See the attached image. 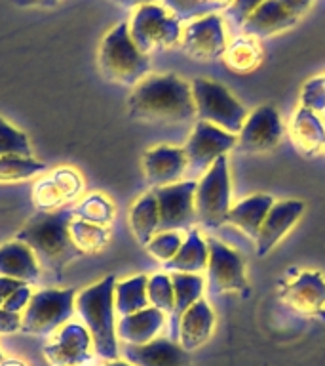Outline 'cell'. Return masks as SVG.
Here are the masks:
<instances>
[{
    "instance_id": "cell-30",
    "label": "cell",
    "mask_w": 325,
    "mask_h": 366,
    "mask_svg": "<svg viewBox=\"0 0 325 366\" xmlns=\"http://www.w3.org/2000/svg\"><path fill=\"white\" fill-rule=\"evenodd\" d=\"M71 237H73L74 244L82 254H96V252L103 250L108 242V227L105 225H97V223L84 222L78 217L71 219L68 225Z\"/></svg>"
},
{
    "instance_id": "cell-32",
    "label": "cell",
    "mask_w": 325,
    "mask_h": 366,
    "mask_svg": "<svg viewBox=\"0 0 325 366\" xmlns=\"http://www.w3.org/2000/svg\"><path fill=\"white\" fill-rule=\"evenodd\" d=\"M73 214L74 217H78V219H84V222L97 223V225H105V227H108V223L113 222L114 217V206L105 194L93 193L74 206Z\"/></svg>"
},
{
    "instance_id": "cell-34",
    "label": "cell",
    "mask_w": 325,
    "mask_h": 366,
    "mask_svg": "<svg viewBox=\"0 0 325 366\" xmlns=\"http://www.w3.org/2000/svg\"><path fill=\"white\" fill-rule=\"evenodd\" d=\"M29 137L0 117V157H31Z\"/></svg>"
},
{
    "instance_id": "cell-10",
    "label": "cell",
    "mask_w": 325,
    "mask_h": 366,
    "mask_svg": "<svg viewBox=\"0 0 325 366\" xmlns=\"http://www.w3.org/2000/svg\"><path fill=\"white\" fill-rule=\"evenodd\" d=\"M196 179H182L173 185L153 189L156 202H158V233L162 231H179V229H192L198 222L196 217Z\"/></svg>"
},
{
    "instance_id": "cell-15",
    "label": "cell",
    "mask_w": 325,
    "mask_h": 366,
    "mask_svg": "<svg viewBox=\"0 0 325 366\" xmlns=\"http://www.w3.org/2000/svg\"><path fill=\"white\" fill-rule=\"evenodd\" d=\"M187 166V154L181 147L160 145L143 154V172L153 189L182 182Z\"/></svg>"
},
{
    "instance_id": "cell-40",
    "label": "cell",
    "mask_w": 325,
    "mask_h": 366,
    "mask_svg": "<svg viewBox=\"0 0 325 366\" xmlns=\"http://www.w3.org/2000/svg\"><path fill=\"white\" fill-rule=\"evenodd\" d=\"M264 0H232L230 6H228L227 10L222 11L225 17H227V21L232 25V27L239 29L244 27V23L249 19V16L253 11L262 4Z\"/></svg>"
},
{
    "instance_id": "cell-42",
    "label": "cell",
    "mask_w": 325,
    "mask_h": 366,
    "mask_svg": "<svg viewBox=\"0 0 325 366\" xmlns=\"http://www.w3.org/2000/svg\"><path fill=\"white\" fill-rule=\"evenodd\" d=\"M21 330V315L0 307V334H14Z\"/></svg>"
},
{
    "instance_id": "cell-49",
    "label": "cell",
    "mask_w": 325,
    "mask_h": 366,
    "mask_svg": "<svg viewBox=\"0 0 325 366\" xmlns=\"http://www.w3.org/2000/svg\"><path fill=\"white\" fill-rule=\"evenodd\" d=\"M230 2H232V0H219V4L222 6V10H227L228 6H230Z\"/></svg>"
},
{
    "instance_id": "cell-5",
    "label": "cell",
    "mask_w": 325,
    "mask_h": 366,
    "mask_svg": "<svg viewBox=\"0 0 325 366\" xmlns=\"http://www.w3.org/2000/svg\"><path fill=\"white\" fill-rule=\"evenodd\" d=\"M190 88H192V99L198 120L211 122L238 136L247 119V111L244 105L225 86L213 80L194 79L190 82Z\"/></svg>"
},
{
    "instance_id": "cell-37",
    "label": "cell",
    "mask_w": 325,
    "mask_h": 366,
    "mask_svg": "<svg viewBox=\"0 0 325 366\" xmlns=\"http://www.w3.org/2000/svg\"><path fill=\"white\" fill-rule=\"evenodd\" d=\"M181 234L177 233V231H162V233H156L150 239V242H148L145 248H147V252L150 254L153 257H156L158 262H170V259H173V257L177 256V252H179V248H181L182 244Z\"/></svg>"
},
{
    "instance_id": "cell-25",
    "label": "cell",
    "mask_w": 325,
    "mask_h": 366,
    "mask_svg": "<svg viewBox=\"0 0 325 366\" xmlns=\"http://www.w3.org/2000/svg\"><path fill=\"white\" fill-rule=\"evenodd\" d=\"M274 202L276 200L270 194H251V197H247V199H244L242 202L230 208L227 222L236 225L242 233H245L251 239H257L262 222H264V217L274 206Z\"/></svg>"
},
{
    "instance_id": "cell-21",
    "label": "cell",
    "mask_w": 325,
    "mask_h": 366,
    "mask_svg": "<svg viewBox=\"0 0 325 366\" xmlns=\"http://www.w3.org/2000/svg\"><path fill=\"white\" fill-rule=\"evenodd\" d=\"M164 325L165 313L150 305V307L137 311V313L120 317L118 325H116V334L125 343L143 345V343L153 342L154 337L158 336V332L164 328Z\"/></svg>"
},
{
    "instance_id": "cell-1",
    "label": "cell",
    "mask_w": 325,
    "mask_h": 366,
    "mask_svg": "<svg viewBox=\"0 0 325 366\" xmlns=\"http://www.w3.org/2000/svg\"><path fill=\"white\" fill-rule=\"evenodd\" d=\"M133 120L147 124H177L196 117L192 88L173 73L150 74L135 86L128 99Z\"/></svg>"
},
{
    "instance_id": "cell-13",
    "label": "cell",
    "mask_w": 325,
    "mask_h": 366,
    "mask_svg": "<svg viewBox=\"0 0 325 366\" xmlns=\"http://www.w3.org/2000/svg\"><path fill=\"white\" fill-rule=\"evenodd\" d=\"M284 137V122L272 105H262L247 114L238 134L236 147L242 153H267Z\"/></svg>"
},
{
    "instance_id": "cell-6",
    "label": "cell",
    "mask_w": 325,
    "mask_h": 366,
    "mask_svg": "<svg viewBox=\"0 0 325 366\" xmlns=\"http://www.w3.org/2000/svg\"><path fill=\"white\" fill-rule=\"evenodd\" d=\"M74 303L76 297L73 288H44L34 292L21 317V332L29 336H50L51 332L67 325V320L73 317L76 309Z\"/></svg>"
},
{
    "instance_id": "cell-7",
    "label": "cell",
    "mask_w": 325,
    "mask_h": 366,
    "mask_svg": "<svg viewBox=\"0 0 325 366\" xmlns=\"http://www.w3.org/2000/svg\"><path fill=\"white\" fill-rule=\"evenodd\" d=\"M130 36L145 56L154 51L170 50L181 44L182 27L175 16H171L164 6L147 4L137 8L131 19Z\"/></svg>"
},
{
    "instance_id": "cell-23",
    "label": "cell",
    "mask_w": 325,
    "mask_h": 366,
    "mask_svg": "<svg viewBox=\"0 0 325 366\" xmlns=\"http://www.w3.org/2000/svg\"><path fill=\"white\" fill-rule=\"evenodd\" d=\"M173 282V311L170 313V340L179 342V322L182 315L192 307L194 303L200 302L204 296V277L194 273H171Z\"/></svg>"
},
{
    "instance_id": "cell-12",
    "label": "cell",
    "mask_w": 325,
    "mask_h": 366,
    "mask_svg": "<svg viewBox=\"0 0 325 366\" xmlns=\"http://www.w3.org/2000/svg\"><path fill=\"white\" fill-rule=\"evenodd\" d=\"M210 259H207V285L211 294L247 290L244 259L238 252L228 248L217 239H207Z\"/></svg>"
},
{
    "instance_id": "cell-43",
    "label": "cell",
    "mask_w": 325,
    "mask_h": 366,
    "mask_svg": "<svg viewBox=\"0 0 325 366\" xmlns=\"http://www.w3.org/2000/svg\"><path fill=\"white\" fill-rule=\"evenodd\" d=\"M23 285H27V282H21V280L10 279V277H0V307L4 305L6 300L17 290V288H21Z\"/></svg>"
},
{
    "instance_id": "cell-39",
    "label": "cell",
    "mask_w": 325,
    "mask_h": 366,
    "mask_svg": "<svg viewBox=\"0 0 325 366\" xmlns=\"http://www.w3.org/2000/svg\"><path fill=\"white\" fill-rule=\"evenodd\" d=\"M51 177H53V182L57 183V187L61 189L65 200L76 199V197L82 193V189H84V182H82V177H80L78 172L73 170V168H68V166L56 170L51 174Z\"/></svg>"
},
{
    "instance_id": "cell-48",
    "label": "cell",
    "mask_w": 325,
    "mask_h": 366,
    "mask_svg": "<svg viewBox=\"0 0 325 366\" xmlns=\"http://www.w3.org/2000/svg\"><path fill=\"white\" fill-rule=\"evenodd\" d=\"M105 366H131V365L130 362H125V360H110V362Z\"/></svg>"
},
{
    "instance_id": "cell-24",
    "label": "cell",
    "mask_w": 325,
    "mask_h": 366,
    "mask_svg": "<svg viewBox=\"0 0 325 366\" xmlns=\"http://www.w3.org/2000/svg\"><path fill=\"white\" fill-rule=\"evenodd\" d=\"M291 139L301 153L318 154L325 149V124L312 109L299 107L289 126Z\"/></svg>"
},
{
    "instance_id": "cell-38",
    "label": "cell",
    "mask_w": 325,
    "mask_h": 366,
    "mask_svg": "<svg viewBox=\"0 0 325 366\" xmlns=\"http://www.w3.org/2000/svg\"><path fill=\"white\" fill-rule=\"evenodd\" d=\"M301 105L321 114L325 111V74H318L302 86Z\"/></svg>"
},
{
    "instance_id": "cell-45",
    "label": "cell",
    "mask_w": 325,
    "mask_h": 366,
    "mask_svg": "<svg viewBox=\"0 0 325 366\" xmlns=\"http://www.w3.org/2000/svg\"><path fill=\"white\" fill-rule=\"evenodd\" d=\"M19 8H50L56 6L59 0H11Z\"/></svg>"
},
{
    "instance_id": "cell-3",
    "label": "cell",
    "mask_w": 325,
    "mask_h": 366,
    "mask_svg": "<svg viewBox=\"0 0 325 366\" xmlns=\"http://www.w3.org/2000/svg\"><path fill=\"white\" fill-rule=\"evenodd\" d=\"M114 286L116 277L107 274L96 285L88 286L76 296L74 307L90 332L93 351L105 360H118V334L114 320Z\"/></svg>"
},
{
    "instance_id": "cell-51",
    "label": "cell",
    "mask_w": 325,
    "mask_h": 366,
    "mask_svg": "<svg viewBox=\"0 0 325 366\" xmlns=\"http://www.w3.org/2000/svg\"><path fill=\"white\" fill-rule=\"evenodd\" d=\"M2 360H4V357H2V351H0V362H2Z\"/></svg>"
},
{
    "instance_id": "cell-28",
    "label": "cell",
    "mask_w": 325,
    "mask_h": 366,
    "mask_svg": "<svg viewBox=\"0 0 325 366\" xmlns=\"http://www.w3.org/2000/svg\"><path fill=\"white\" fill-rule=\"evenodd\" d=\"M158 202L154 193L143 194L141 199H137V202L131 206L130 210V225L131 231L135 234V239L139 240V244L147 246L150 242L154 234L158 233Z\"/></svg>"
},
{
    "instance_id": "cell-31",
    "label": "cell",
    "mask_w": 325,
    "mask_h": 366,
    "mask_svg": "<svg viewBox=\"0 0 325 366\" xmlns=\"http://www.w3.org/2000/svg\"><path fill=\"white\" fill-rule=\"evenodd\" d=\"M46 172L44 162L31 157H0V185L33 179Z\"/></svg>"
},
{
    "instance_id": "cell-16",
    "label": "cell",
    "mask_w": 325,
    "mask_h": 366,
    "mask_svg": "<svg viewBox=\"0 0 325 366\" xmlns=\"http://www.w3.org/2000/svg\"><path fill=\"white\" fill-rule=\"evenodd\" d=\"M124 359L131 366H190V353L170 337H154L143 345H124Z\"/></svg>"
},
{
    "instance_id": "cell-22",
    "label": "cell",
    "mask_w": 325,
    "mask_h": 366,
    "mask_svg": "<svg viewBox=\"0 0 325 366\" xmlns=\"http://www.w3.org/2000/svg\"><path fill=\"white\" fill-rule=\"evenodd\" d=\"M213 328H215V313L210 303L202 297L182 315L179 322V343L190 353L192 349L204 345L210 340Z\"/></svg>"
},
{
    "instance_id": "cell-36",
    "label": "cell",
    "mask_w": 325,
    "mask_h": 366,
    "mask_svg": "<svg viewBox=\"0 0 325 366\" xmlns=\"http://www.w3.org/2000/svg\"><path fill=\"white\" fill-rule=\"evenodd\" d=\"M162 6L181 23H190L210 14H217L210 4H205L202 0H162Z\"/></svg>"
},
{
    "instance_id": "cell-9",
    "label": "cell",
    "mask_w": 325,
    "mask_h": 366,
    "mask_svg": "<svg viewBox=\"0 0 325 366\" xmlns=\"http://www.w3.org/2000/svg\"><path fill=\"white\" fill-rule=\"evenodd\" d=\"M236 143H238L236 134L222 130L211 122L198 120L187 145L182 147L187 154V174L190 176L188 179L204 176L217 160L227 157L228 151L236 147Z\"/></svg>"
},
{
    "instance_id": "cell-18",
    "label": "cell",
    "mask_w": 325,
    "mask_h": 366,
    "mask_svg": "<svg viewBox=\"0 0 325 366\" xmlns=\"http://www.w3.org/2000/svg\"><path fill=\"white\" fill-rule=\"evenodd\" d=\"M282 300L302 315L321 313L325 311L324 274L318 271H304L285 286Z\"/></svg>"
},
{
    "instance_id": "cell-19",
    "label": "cell",
    "mask_w": 325,
    "mask_h": 366,
    "mask_svg": "<svg viewBox=\"0 0 325 366\" xmlns=\"http://www.w3.org/2000/svg\"><path fill=\"white\" fill-rule=\"evenodd\" d=\"M296 21H299V17L293 16L279 0H264L244 23L242 33L257 40L268 39V36L295 27Z\"/></svg>"
},
{
    "instance_id": "cell-27",
    "label": "cell",
    "mask_w": 325,
    "mask_h": 366,
    "mask_svg": "<svg viewBox=\"0 0 325 366\" xmlns=\"http://www.w3.org/2000/svg\"><path fill=\"white\" fill-rule=\"evenodd\" d=\"M147 274H137V277L120 280V282L116 280V286H114V309H116V313L120 317L150 307L147 296Z\"/></svg>"
},
{
    "instance_id": "cell-20",
    "label": "cell",
    "mask_w": 325,
    "mask_h": 366,
    "mask_svg": "<svg viewBox=\"0 0 325 366\" xmlns=\"http://www.w3.org/2000/svg\"><path fill=\"white\" fill-rule=\"evenodd\" d=\"M40 273L42 269L25 242L16 239L0 246V277H10L33 285L38 280Z\"/></svg>"
},
{
    "instance_id": "cell-2",
    "label": "cell",
    "mask_w": 325,
    "mask_h": 366,
    "mask_svg": "<svg viewBox=\"0 0 325 366\" xmlns=\"http://www.w3.org/2000/svg\"><path fill=\"white\" fill-rule=\"evenodd\" d=\"M73 217V208L38 212L23 225L16 237L33 250L40 269L51 274L53 280H61L63 269L71 262L84 256L76 248L68 231Z\"/></svg>"
},
{
    "instance_id": "cell-14",
    "label": "cell",
    "mask_w": 325,
    "mask_h": 366,
    "mask_svg": "<svg viewBox=\"0 0 325 366\" xmlns=\"http://www.w3.org/2000/svg\"><path fill=\"white\" fill-rule=\"evenodd\" d=\"M91 347L88 328L78 322H67L46 343L44 357L51 366H82L91 360Z\"/></svg>"
},
{
    "instance_id": "cell-47",
    "label": "cell",
    "mask_w": 325,
    "mask_h": 366,
    "mask_svg": "<svg viewBox=\"0 0 325 366\" xmlns=\"http://www.w3.org/2000/svg\"><path fill=\"white\" fill-rule=\"evenodd\" d=\"M0 366H27V365H25V362H21V360L8 359V360H2V362H0Z\"/></svg>"
},
{
    "instance_id": "cell-33",
    "label": "cell",
    "mask_w": 325,
    "mask_h": 366,
    "mask_svg": "<svg viewBox=\"0 0 325 366\" xmlns=\"http://www.w3.org/2000/svg\"><path fill=\"white\" fill-rule=\"evenodd\" d=\"M147 296L148 303L153 307L160 309L162 313L170 315L173 311V282H171V274L165 273H156L153 277H148L147 285Z\"/></svg>"
},
{
    "instance_id": "cell-41",
    "label": "cell",
    "mask_w": 325,
    "mask_h": 366,
    "mask_svg": "<svg viewBox=\"0 0 325 366\" xmlns=\"http://www.w3.org/2000/svg\"><path fill=\"white\" fill-rule=\"evenodd\" d=\"M31 297H33V292H31L29 285H23L21 288H17V290L6 300V303L2 307L8 309V311H14V313H21V309L27 307L29 302H31Z\"/></svg>"
},
{
    "instance_id": "cell-26",
    "label": "cell",
    "mask_w": 325,
    "mask_h": 366,
    "mask_svg": "<svg viewBox=\"0 0 325 366\" xmlns=\"http://www.w3.org/2000/svg\"><path fill=\"white\" fill-rule=\"evenodd\" d=\"M210 259V248L207 240L202 239L198 229H188L187 239L182 240L181 248L177 252V256L170 262L164 263L165 271L170 273H194L200 274L207 267Z\"/></svg>"
},
{
    "instance_id": "cell-8",
    "label": "cell",
    "mask_w": 325,
    "mask_h": 366,
    "mask_svg": "<svg viewBox=\"0 0 325 366\" xmlns=\"http://www.w3.org/2000/svg\"><path fill=\"white\" fill-rule=\"evenodd\" d=\"M196 217L200 225L207 229L221 227L227 223L230 212V174H228L227 157H221L204 176L198 179L196 194Z\"/></svg>"
},
{
    "instance_id": "cell-44",
    "label": "cell",
    "mask_w": 325,
    "mask_h": 366,
    "mask_svg": "<svg viewBox=\"0 0 325 366\" xmlns=\"http://www.w3.org/2000/svg\"><path fill=\"white\" fill-rule=\"evenodd\" d=\"M279 2H282L293 16L301 17L302 14L310 8V4H312L314 0H279Z\"/></svg>"
},
{
    "instance_id": "cell-35",
    "label": "cell",
    "mask_w": 325,
    "mask_h": 366,
    "mask_svg": "<svg viewBox=\"0 0 325 366\" xmlns=\"http://www.w3.org/2000/svg\"><path fill=\"white\" fill-rule=\"evenodd\" d=\"M33 202L38 212H56L65 202V197H63L61 189L57 187V183L53 182V177L50 176L40 179L34 185Z\"/></svg>"
},
{
    "instance_id": "cell-50",
    "label": "cell",
    "mask_w": 325,
    "mask_h": 366,
    "mask_svg": "<svg viewBox=\"0 0 325 366\" xmlns=\"http://www.w3.org/2000/svg\"><path fill=\"white\" fill-rule=\"evenodd\" d=\"M319 117H321V120H324V124H325V111L321 114H319Z\"/></svg>"
},
{
    "instance_id": "cell-29",
    "label": "cell",
    "mask_w": 325,
    "mask_h": 366,
    "mask_svg": "<svg viewBox=\"0 0 325 366\" xmlns=\"http://www.w3.org/2000/svg\"><path fill=\"white\" fill-rule=\"evenodd\" d=\"M222 59H225L230 71L245 74L259 67V63L262 59V50L257 39L242 34V36H236L232 42H228Z\"/></svg>"
},
{
    "instance_id": "cell-4",
    "label": "cell",
    "mask_w": 325,
    "mask_h": 366,
    "mask_svg": "<svg viewBox=\"0 0 325 366\" xmlns=\"http://www.w3.org/2000/svg\"><path fill=\"white\" fill-rule=\"evenodd\" d=\"M97 61L108 82L122 86H137L150 71V59L131 40L128 23L116 25L103 39Z\"/></svg>"
},
{
    "instance_id": "cell-11",
    "label": "cell",
    "mask_w": 325,
    "mask_h": 366,
    "mask_svg": "<svg viewBox=\"0 0 325 366\" xmlns=\"http://www.w3.org/2000/svg\"><path fill=\"white\" fill-rule=\"evenodd\" d=\"M181 46L185 54L196 61H215L225 56L228 42L222 16L210 14L187 23L182 29Z\"/></svg>"
},
{
    "instance_id": "cell-46",
    "label": "cell",
    "mask_w": 325,
    "mask_h": 366,
    "mask_svg": "<svg viewBox=\"0 0 325 366\" xmlns=\"http://www.w3.org/2000/svg\"><path fill=\"white\" fill-rule=\"evenodd\" d=\"M116 4L124 6V8H141V6L154 4L156 0H114Z\"/></svg>"
},
{
    "instance_id": "cell-17",
    "label": "cell",
    "mask_w": 325,
    "mask_h": 366,
    "mask_svg": "<svg viewBox=\"0 0 325 366\" xmlns=\"http://www.w3.org/2000/svg\"><path fill=\"white\" fill-rule=\"evenodd\" d=\"M302 214H304V202H301V200L274 202L255 239L257 256H267L268 252L289 233V229L301 219Z\"/></svg>"
}]
</instances>
